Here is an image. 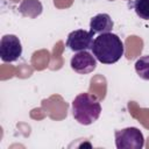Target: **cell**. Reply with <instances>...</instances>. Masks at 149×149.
Listing matches in <instances>:
<instances>
[{
    "instance_id": "52a82bcc",
    "label": "cell",
    "mask_w": 149,
    "mask_h": 149,
    "mask_svg": "<svg viewBox=\"0 0 149 149\" xmlns=\"http://www.w3.org/2000/svg\"><path fill=\"white\" fill-rule=\"evenodd\" d=\"M113 21L111 16L106 13H100L93 16L90 21V30L94 34H104V33H111L113 29Z\"/></svg>"
},
{
    "instance_id": "9c48e42d",
    "label": "cell",
    "mask_w": 149,
    "mask_h": 149,
    "mask_svg": "<svg viewBox=\"0 0 149 149\" xmlns=\"http://www.w3.org/2000/svg\"><path fill=\"white\" fill-rule=\"evenodd\" d=\"M132 6L141 19L149 20V0H134Z\"/></svg>"
},
{
    "instance_id": "ba28073f",
    "label": "cell",
    "mask_w": 149,
    "mask_h": 149,
    "mask_svg": "<svg viewBox=\"0 0 149 149\" xmlns=\"http://www.w3.org/2000/svg\"><path fill=\"white\" fill-rule=\"evenodd\" d=\"M135 71L140 78L149 80V55L142 56L135 62Z\"/></svg>"
},
{
    "instance_id": "277c9868",
    "label": "cell",
    "mask_w": 149,
    "mask_h": 149,
    "mask_svg": "<svg viewBox=\"0 0 149 149\" xmlns=\"http://www.w3.org/2000/svg\"><path fill=\"white\" fill-rule=\"evenodd\" d=\"M22 55V45L17 36L8 34L1 37L0 41V56L6 63H12L19 59Z\"/></svg>"
},
{
    "instance_id": "5b68a950",
    "label": "cell",
    "mask_w": 149,
    "mask_h": 149,
    "mask_svg": "<svg viewBox=\"0 0 149 149\" xmlns=\"http://www.w3.org/2000/svg\"><path fill=\"white\" fill-rule=\"evenodd\" d=\"M93 31H87L84 29H77L71 31L66 38V47L72 51H85L92 49L93 45Z\"/></svg>"
},
{
    "instance_id": "3957f363",
    "label": "cell",
    "mask_w": 149,
    "mask_h": 149,
    "mask_svg": "<svg viewBox=\"0 0 149 149\" xmlns=\"http://www.w3.org/2000/svg\"><path fill=\"white\" fill-rule=\"evenodd\" d=\"M115 146L118 149H142L144 137L136 127H128L121 130H115Z\"/></svg>"
},
{
    "instance_id": "7a4b0ae2",
    "label": "cell",
    "mask_w": 149,
    "mask_h": 149,
    "mask_svg": "<svg viewBox=\"0 0 149 149\" xmlns=\"http://www.w3.org/2000/svg\"><path fill=\"white\" fill-rule=\"evenodd\" d=\"M101 113L99 100L90 93H80L72 101V115L77 122L88 126L98 120Z\"/></svg>"
},
{
    "instance_id": "8992f818",
    "label": "cell",
    "mask_w": 149,
    "mask_h": 149,
    "mask_svg": "<svg viewBox=\"0 0 149 149\" xmlns=\"http://www.w3.org/2000/svg\"><path fill=\"white\" fill-rule=\"evenodd\" d=\"M71 69L79 74L91 73L97 68V58L92 56L87 50L78 51L70 61Z\"/></svg>"
},
{
    "instance_id": "6da1fadb",
    "label": "cell",
    "mask_w": 149,
    "mask_h": 149,
    "mask_svg": "<svg viewBox=\"0 0 149 149\" xmlns=\"http://www.w3.org/2000/svg\"><path fill=\"white\" fill-rule=\"evenodd\" d=\"M93 56L102 64L116 63L125 52L123 42L113 33H104L94 38L92 45Z\"/></svg>"
},
{
    "instance_id": "30bf717a",
    "label": "cell",
    "mask_w": 149,
    "mask_h": 149,
    "mask_svg": "<svg viewBox=\"0 0 149 149\" xmlns=\"http://www.w3.org/2000/svg\"><path fill=\"white\" fill-rule=\"evenodd\" d=\"M20 6L29 7V10L27 12V14H26L24 16L31 17V13H30V12H33V15H34V17H35V16L40 15L41 12H42V5H41V2L37 1V0H23Z\"/></svg>"
}]
</instances>
